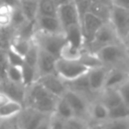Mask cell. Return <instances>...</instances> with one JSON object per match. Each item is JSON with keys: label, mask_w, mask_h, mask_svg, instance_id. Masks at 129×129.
Listing matches in <instances>:
<instances>
[{"label": "cell", "mask_w": 129, "mask_h": 129, "mask_svg": "<svg viewBox=\"0 0 129 129\" xmlns=\"http://www.w3.org/2000/svg\"><path fill=\"white\" fill-rule=\"evenodd\" d=\"M129 78V74L126 69L122 68H110L105 82H104V89H116L118 88L123 82H125Z\"/></svg>", "instance_id": "2e32d148"}, {"label": "cell", "mask_w": 129, "mask_h": 129, "mask_svg": "<svg viewBox=\"0 0 129 129\" xmlns=\"http://www.w3.org/2000/svg\"><path fill=\"white\" fill-rule=\"evenodd\" d=\"M35 30L46 33L63 32L57 16H37L35 19Z\"/></svg>", "instance_id": "4fadbf2b"}, {"label": "cell", "mask_w": 129, "mask_h": 129, "mask_svg": "<svg viewBox=\"0 0 129 129\" xmlns=\"http://www.w3.org/2000/svg\"><path fill=\"white\" fill-rule=\"evenodd\" d=\"M56 57L52 54L42 50L39 48L38 51V58L36 63V71L38 77L48 74H55V61Z\"/></svg>", "instance_id": "5bb4252c"}, {"label": "cell", "mask_w": 129, "mask_h": 129, "mask_svg": "<svg viewBox=\"0 0 129 129\" xmlns=\"http://www.w3.org/2000/svg\"><path fill=\"white\" fill-rule=\"evenodd\" d=\"M99 95H100V98L98 100L101 101L108 109H111L123 103L117 89H104Z\"/></svg>", "instance_id": "d6986e66"}, {"label": "cell", "mask_w": 129, "mask_h": 129, "mask_svg": "<svg viewBox=\"0 0 129 129\" xmlns=\"http://www.w3.org/2000/svg\"><path fill=\"white\" fill-rule=\"evenodd\" d=\"M62 97L67 100V102L70 104L74 116L79 117L81 119H84L89 122V110H90V104L91 102L87 97L84 95L77 93L71 89L66 90Z\"/></svg>", "instance_id": "52a82bcc"}, {"label": "cell", "mask_w": 129, "mask_h": 129, "mask_svg": "<svg viewBox=\"0 0 129 129\" xmlns=\"http://www.w3.org/2000/svg\"><path fill=\"white\" fill-rule=\"evenodd\" d=\"M129 118V107L121 103L111 109H108V120Z\"/></svg>", "instance_id": "f546056e"}, {"label": "cell", "mask_w": 129, "mask_h": 129, "mask_svg": "<svg viewBox=\"0 0 129 129\" xmlns=\"http://www.w3.org/2000/svg\"><path fill=\"white\" fill-rule=\"evenodd\" d=\"M123 44H124L125 46H129V33H128L127 36L124 38V40H123Z\"/></svg>", "instance_id": "681fc988"}, {"label": "cell", "mask_w": 129, "mask_h": 129, "mask_svg": "<svg viewBox=\"0 0 129 129\" xmlns=\"http://www.w3.org/2000/svg\"><path fill=\"white\" fill-rule=\"evenodd\" d=\"M126 48H127V51H128V53H129V46H126Z\"/></svg>", "instance_id": "816d5d0a"}, {"label": "cell", "mask_w": 129, "mask_h": 129, "mask_svg": "<svg viewBox=\"0 0 129 129\" xmlns=\"http://www.w3.org/2000/svg\"><path fill=\"white\" fill-rule=\"evenodd\" d=\"M64 83H66V86H67L68 89H71V90H73L77 93H80V94L84 95L85 97H87V95H94L90 90L87 74L78 78V79H76V80L64 82Z\"/></svg>", "instance_id": "ffe728a7"}, {"label": "cell", "mask_w": 129, "mask_h": 129, "mask_svg": "<svg viewBox=\"0 0 129 129\" xmlns=\"http://www.w3.org/2000/svg\"><path fill=\"white\" fill-rule=\"evenodd\" d=\"M38 51H39V47L36 45V43L33 40H31V44H30L27 52L25 53V55L23 57L24 62L31 66V67L36 68L37 58H38Z\"/></svg>", "instance_id": "1f68e13d"}, {"label": "cell", "mask_w": 129, "mask_h": 129, "mask_svg": "<svg viewBox=\"0 0 129 129\" xmlns=\"http://www.w3.org/2000/svg\"><path fill=\"white\" fill-rule=\"evenodd\" d=\"M95 54L99 61L108 68H122L127 70L129 53L122 42L103 46L98 49Z\"/></svg>", "instance_id": "7a4b0ae2"}, {"label": "cell", "mask_w": 129, "mask_h": 129, "mask_svg": "<svg viewBox=\"0 0 129 129\" xmlns=\"http://www.w3.org/2000/svg\"><path fill=\"white\" fill-rule=\"evenodd\" d=\"M10 101H11V99L9 98V96L6 93H4L3 91L0 90V107H2L3 105L7 104Z\"/></svg>", "instance_id": "b9f144b4"}, {"label": "cell", "mask_w": 129, "mask_h": 129, "mask_svg": "<svg viewBox=\"0 0 129 129\" xmlns=\"http://www.w3.org/2000/svg\"><path fill=\"white\" fill-rule=\"evenodd\" d=\"M57 6L52 0H38L37 16H56Z\"/></svg>", "instance_id": "484cf974"}, {"label": "cell", "mask_w": 129, "mask_h": 129, "mask_svg": "<svg viewBox=\"0 0 129 129\" xmlns=\"http://www.w3.org/2000/svg\"><path fill=\"white\" fill-rule=\"evenodd\" d=\"M95 126L99 129H129V118L107 120L106 122Z\"/></svg>", "instance_id": "f1b7e54d"}, {"label": "cell", "mask_w": 129, "mask_h": 129, "mask_svg": "<svg viewBox=\"0 0 129 129\" xmlns=\"http://www.w3.org/2000/svg\"><path fill=\"white\" fill-rule=\"evenodd\" d=\"M0 90L6 93L11 100H14L24 105L26 87L22 83H15L7 80L6 82L0 85Z\"/></svg>", "instance_id": "9a60e30c"}, {"label": "cell", "mask_w": 129, "mask_h": 129, "mask_svg": "<svg viewBox=\"0 0 129 129\" xmlns=\"http://www.w3.org/2000/svg\"><path fill=\"white\" fill-rule=\"evenodd\" d=\"M7 67H4L0 63V85L7 81V74H6Z\"/></svg>", "instance_id": "60d3db41"}, {"label": "cell", "mask_w": 129, "mask_h": 129, "mask_svg": "<svg viewBox=\"0 0 129 129\" xmlns=\"http://www.w3.org/2000/svg\"><path fill=\"white\" fill-rule=\"evenodd\" d=\"M104 22L92 14L91 12H87L81 19V28L83 31V36H84V41H85V46L88 45L90 42L95 37V34L97 33L98 29L102 26Z\"/></svg>", "instance_id": "9c48e42d"}, {"label": "cell", "mask_w": 129, "mask_h": 129, "mask_svg": "<svg viewBox=\"0 0 129 129\" xmlns=\"http://www.w3.org/2000/svg\"><path fill=\"white\" fill-rule=\"evenodd\" d=\"M57 100L58 97L48 92L36 81L30 86L26 87L23 106H29L41 113L50 115L54 112Z\"/></svg>", "instance_id": "6da1fadb"}, {"label": "cell", "mask_w": 129, "mask_h": 129, "mask_svg": "<svg viewBox=\"0 0 129 129\" xmlns=\"http://www.w3.org/2000/svg\"><path fill=\"white\" fill-rule=\"evenodd\" d=\"M35 129H49V116L39 126H37Z\"/></svg>", "instance_id": "f6af8a7d"}, {"label": "cell", "mask_w": 129, "mask_h": 129, "mask_svg": "<svg viewBox=\"0 0 129 129\" xmlns=\"http://www.w3.org/2000/svg\"><path fill=\"white\" fill-rule=\"evenodd\" d=\"M18 6L28 21H34L36 19L38 0H19Z\"/></svg>", "instance_id": "44dd1931"}, {"label": "cell", "mask_w": 129, "mask_h": 129, "mask_svg": "<svg viewBox=\"0 0 129 129\" xmlns=\"http://www.w3.org/2000/svg\"><path fill=\"white\" fill-rule=\"evenodd\" d=\"M21 71H22V84L25 87H28L34 82H36L38 78L36 68L23 62V64L21 66Z\"/></svg>", "instance_id": "4316f807"}, {"label": "cell", "mask_w": 129, "mask_h": 129, "mask_svg": "<svg viewBox=\"0 0 129 129\" xmlns=\"http://www.w3.org/2000/svg\"><path fill=\"white\" fill-rule=\"evenodd\" d=\"M127 72H128V74H129V63H128V66H127Z\"/></svg>", "instance_id": "f907efd6"}, {"label": "cell", "mask_w": 129, "mask_h": 129, "mask_svg": "<svg viewBox=\"0 0 129 129\" xmlns=\"http://www.w3.org/2000/svg\"><path fill=\"white\" fill-rule=\"evenodd\" d=\"M117 35L123 42L124 38L129 33V10L112 5L110 21Z\"/></svg>", "instance_id": "ba28073f"}, {"label": "cell", "mask_w": 129, "mask_h": 129, "mask_svg": "<svg viewBox=\"0 0 129 129\" xmlns=\"http://www.w3.org/2000/svg\"><path fill=\"white\" fill-rule=\"evenodd\" d=\"M121 42L122 41L117 35L112 24L110 22H104L102 26L98 29L97 33L95 34V37L92 40V42H90L84 48L92 53H95L98 49H100L103 46L113 43H121Z\"/></svg>", "instance_id": "5b68a950"}, {"label": "cell", "mask_w": 129, "mask_h": 129, "mask_svg": "<svg viewBox=\"0 0 129 129\" xmlns=\"http://www.w3.org/2000/svg\"><path fill=\"white\" fill-rule=\"evenodd\" d=\"M8 50V49H7ZM7 50L0 48V63L4 67H8V57H7Z\"/></svg>", "instance_id": "ab89813d"}, {"label": "cell", "mask_w": 129, "mask_h": 129, "mask_svg": "<svg viewBox=\"0 0 129 129\" xmlns=\"http://www.w3.org/2000/svg\"><path fill=\"white\" fill-rule=\"evenodd\" d=\"M83 51H84V49H79V48L74 47L73 45L69 44L68 42H66V44L63 45V47L60 50L59 57L64 58V59H71V60L80 59L81 56H82Z\"/></svg>", "instance_id": "83f0119b"}, {"label": "cell", "mask_w": 129, "mask_h": 129, "mask_svg": "<svg viewBox=\"0 0 129 129\" xmlns=\"http://www.w3.org/2000/svg\"><path fill=\"white\" fill-rule=\"evenodd\" d=\"M7 57H8V64L10 66H18L21 67L24 62V59L21 55L16 53L15 51L11 50L10 48L7 50Z\"/></svg>", "instance_id": "74e56055"}, {"label": "cell", "mask_w": 129, "mask_h": 129, "mask_svg": "<svg viewBox=\"0 0 129 129\" xmlns=\"http://www.w3.org/2000/svg\"><path fill=\"white\" fill-rule=\"evenodd\" d=\"M110 68L100 64L94 68H91L89 72L87 73V78H88V83L91 92L94 95H99L103 88H104V82L107 76V73Z\"/></svg>", "instance_id": "30bf717a"}, {"label": "cell", "mask_w": 129, "mask_h": 129, "mask_svg": "<svg viewBox=\"0 0 129 129\" xmlns=\"http://www.w3.org/2000/svg\"><path fill=\"white\" fill-rule=\"evenodd\" d=\"M121 96V99H122V102L127 106L129 107V78L123 82L118 88H116Z\"/></svg>", "instance_id": "8d00e7d4"}, {"label": "cell", "mask_w": 129, "mask_h": 129, "mask_svg": "<svg viewBox=\"0 0 129 129\" xmlns=\"http://www.w3.org/2000/svg\"><path fill=\"white\" fill-rule=\"evenodd\" d=\"M7 80L15 83H22V71L21 67L18 66H10L8 64L6 69Z\"/></svg>", "instance_id": "e575fe53"}, {"label": "cell", "mask_w": 129, "mask_h": 129, "mask_svg": "<svg viewBox=\"0 0 129 129\" xmlns=\"http://www.w3.org/2000/svg\"><path fill=\"white\" fill-rule=\"evenodd\" d=\"M53 114H55L56 116H58L59 118H61L63 120H67V119L74 117V112H73L70 104L67 102V100L63 97L58 98Z\"/></svg>", "instance_id": "d4e9b609"}, {"label": "cell", "mask_w": 129, "mask_h": 129, "mask_svg": "<svg viewBox=\"0 0 129 129\" xmlns=\"http://www.w3.org/2000/svg\"><path fill=\"white\" fill-rule=\"evenodd\" d=\"M32 40L36 43V45L40 49L52 54L56 58L59 57L60 50L67 42L66 35L63 32L46 33L38 30H35L32 36Z\"/></svg>", "instance_id": "3957f363"}, {"label": "cell", "mask_w": 129, "mask_h": 129, "mask_svg": "<svg viewBox=\"0 0 129 129\" xmlns=\"http://www.w3.org/2000/svg\"><path fill=\"white\" fill-rule=\"evenodd\" d=\"M0 4H2V1H1V0H0Z\"/></svg>", "instance_id": "db71d44e"}, {"label": "cell", "mask_w": 129, "mask_h": 129, "mask_svg": "<svg viewBox=\"0 0 129 129\" xmlns=\"http://www.w3.org/2000/svg\"><path fill=\"white\" fill-rule=\"evenodd\" d=\"M108 120V108L99 100H95L90 104L89 110V122L95 123V125L102 124Z\"/></svg>", "instance_id": "e0dca14e"}, {"label": "cell", "mask_w": 129, "mask_h": 129, "mask_svg": "<svg viewBox=\"0 0 129 129\" xmlns=\"http://www.w3.org/2000/svg\"><path fill=\"white\" fill-rule=\"evenodd\" d=\"M23 105L19 102L11 100L7 104L0 107V120H9L17 116V114L21 111Z\"/></svg>", "instance_id": "7402d4cb"}, {"label": "cell", "mask_w": 129, "mask_h": 129, "mask_svg": "<svg viewBox=\"0 0 129 129\" xmlns=\"http://www.w3.org/2000/svg\"><path fill=\"white\" fill-rule=\"evenodd\" d=\"M64 129H92L88 121L79 117H72L64 120Z\"/></svg>", "instance_id": "d6a6232c"}, {"label": "cell", "mask_w": 129, "mask_h": 129, "mask_svg": "<svg viewBox=\"0 0 129 129\" xmlns=\"http://www.w3.org/2000/svg\"><path fill=\"white\" fill-rule=\"evenodd\" d=\"M111 7L112 6L92 1L89 12H91L92 14H94L95 16L100 18L103 22H109L110 21V15H111Z\"/></svg>", "instance_id": "603a6c76"}, {"label": "cell", "mask_w": 129, "mask_h": 129, "mask_svg": "<svg viewBox=\"0 0 129 129\" xmlns=\"http://www.w3.org/2000/svg\"><path fill=\"white\" fill-rule=\"evenodd\" d=\"M26 21H28L24 14L22 13V11L20 10L19 6L13 7V11H12V18H11V27L14 28V30H16L17 28H19L21 25H23Z\"/></svg>", "instance_id": "836d02e7"}, {"label": "cell", "mask_w": 129, "mask_h": 129, "mask_svg": "<svg viewBox=\"0 0 129 129\" xmlns=\"http://www.w3.org/2000/svg\"><path fill=\"white\" fill-rule=\"evenodd\" d=\"M63 33L66 35V39L69 44H71L74 47H77L79 49H84L85 41H84L81 24H74V25L67 27L63 30Z\"/></svg>", "instance_id": "ac0fdd59"}, {"label": "cell", "mask_w": 129, "mask_h": 129, "mask_svg": "<svg viewBox=\"0 0 129 129\" xmlns=\"http://www.w3.org/2000/svg\"><path fill=\"white\" fill-rule=\"evenodd\" d=\"M90 69L79 59L71 60L59 57L55 61V74L64 82L73 81L86 75Z\"/></svg>", "instance_id": "277c9868"}, {"label": "cell", "mask_w": 129, "mask_h": 129, "mask_svg": "<svg viewBox=\"0 0 129 129\" xmlns=\"http://www.w3.org/2000/svg\"><path fill=\"white\" fill-rule=\"evenodd\" d=\"M54 3H55V5L58 7V6H60V5H62V4H66V3H68V2H71L72 0H52Z\"/></svg>", "instance_id": "7dc6e473"}, {"label": "cell", "mask_w": 129, "mask_h": 129, "mask_svg": "<svg viewBox=\"0 0 129 129\" xmlns=\"http://www.w3.org/2000/svg\"><path fill=\"white\" fill-rule=\"evenodd\" d=\"M43 88H45L48 92L53 94L56 97H62L67 90L66 83L62 79H60L56 74H48L43 75L37 78L36 80Z\"/></svg>", "instance_id": "7c38bea8"}, {"label": "cell", "mask_w": 129, "mask_h": 129, "mask_svg": "<svg viewBox=\"0 0 129 129\" xmlns=\"http://www.w3.org/2000/svg\"><path fill=\"white\" fill-rule=\"evenodd\" d=\"M93 2H98V3H102V4H105V5H109V6H112V1L111 0H92Z\"/></svg>", "instance_id": "bcb514c9"}, {"label": "cell", "mask_w": 129, "mask_h": 129, "mask_svg": "<svg viewBox=\"0 0 129 129\" xmlns=\"http://www.w3.org/2000/svg\"><path fill=\"white\" fill-rule=\"evenodd\" d=\"M12 119L9 120H0V129H11Z\"/></svg>", "instance_id": "7bdbcfd3"}, {"label": "cell", "mask_w": 129, "mask_h": 129, "mask_svg": "<svg viewBox=\"0 0 129 129\" xmlns=\"http://www.w3.org/2000/svg\"><path fill=\"white\" fill-rule=\"evenodd\" d=\"M1 1H2L3 4L9 5L11 7H16L19 4V0H1Z\"/></svg>", "instance_id": "ee69618b"}, {"label": "cell", "mask_w": 129, "mask_h": 129, "mask_svg": "<svg viewBox=\"0 0 129 129\" xmlns=\"http://www.w3.org/2000/svg\"><path fill=\"white\" fill-rule=\"evenodd\" d=\"M111 1H112V5L129 10V0H111Z\"/></svg>", "instance_id": "f35d334b"}, {"label": "cell", "mask_w": 129, "mask_h": 129, "mask_svg": "<svg viewBox=\"0 0 129 129\" xmlns=\"http://www.w3.org/2000/svg\"><path fill=\"white\" fill-rule=\"evenodd\" d=\"M12 11H13V7L3 3L0 4V28L11 26Z\"/></svg>", "instance_id": "4dcf8cb0"}, {"label": "cell", "mask_w": 129, "mask_h": 129, "mask_svg": "<svg viewBox=\"0 0 129 129\" xmlns=\"http://www.w3.org/2000/svg\"><path fill=\"white\" fill-rule=\"evenodd\" d=\"M0 34H1V28H0Z\"/></svg>", "instance_id": "11a10c76"}, {"label": "cell", "mask_w": 129, "mask_h": 129, "mask_svg": "<svg viewBox=\"0 0 129 129\" xmlns=\"http://www.w3.org/2000/svg\"><path fill=\"white\" fill-rule=\"evenodd\" d=\"M49 115L41 113L32 107L23 106L17 116L14 117V121L22 129H35Z\"/></svg>", "instance_id": "8992f818"}, {"label": "cell", "mask_w": 129, "mask_h": 129, "mask_svg": "<svg viewBox=\"0 0 129 129\" xmlns=\"http://www.w3.org/2000/svg\"><path fill=\"white\" fill-rule=\"evenodd\" d=\"M92 129H99V128H98V127H96V126H95V127H94V128H92Z\"/></svg>", "instance_id": "f5cc1de1"}, {"label": "cell", "mask_w": 129, "mask_h": 129, "mask_svg": "<svg viewBox=\"0 0 129 129\" xmlns=\"http://www.w3.org/2000/svg\"><path fill=\"white\" fill-rule=\"evenodd\" d=\"M11 129H22V128H20V127L15 123L14 118H12V125H11Z\"/></svg>", "instance_id": "c3c4849f"}, {"label": "cell", "mask_w": 129, "mask_h": 129, "mask_svg": "<svg viewBox=\"0 0 129 129\" xmlns=\"http://www.w3.org/2000/svg\"><path fill=\"white\" fill-rule=\"evenodd\" d=\"M56 16H57L63 30L71 25L81 23V19H80L78 10H77L76 5L73 0L71 2H68L66 4L58 6Z\"/></svg>", "instance_id": "8fae6325"}, {"label": "cell", "mask_w": 129, "mask_h": 129, "mask_svg": "<svg viewBox=\"0 0 129 129\" xmlns=\"http://www.w3.org/2000/svg\"><path fill=\"white\" fill-rule=\"evenodd\" d=\"M31 40L32 39H26L17 35H14L11 43H10V49L15 51L16 53H18L19 55H21L22 57H24L25 53L27 52L30 44H31Z\"/></svg>", "instance_id": "cb8c5ba5"}, {"label": "cell", "mask_w": 129, "mask_h": 129, "mask_svg": "<svg viewBox=\"0 0 129 129\" xmlns=\"http://www.w3.org/2000/svg\"><path fill=\"white\" fill-rule=\"evenodd\" d=\"M73 1H74L75 5H76V8L78 10L80 19H82V17L87 12H89V9H90L92 0H73Z\"/></svg>", "instance_id": "d590c367"}]
</instances>
